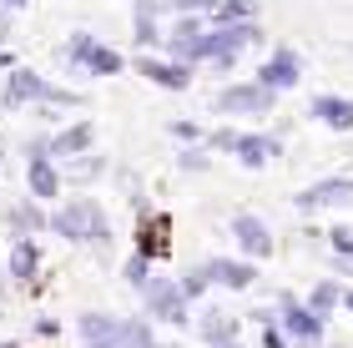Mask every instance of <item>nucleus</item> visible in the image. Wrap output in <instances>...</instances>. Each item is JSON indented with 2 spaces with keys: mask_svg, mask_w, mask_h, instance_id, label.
<instances>
[{
  "mask_svg": "<svg viewBox=\"0 0 353 348\" xmlns=\"http://www.w3.org/2000/svg\"><path fill=\"white\" fill-rule=\"evenodd\" d=\"M51 227L61 232V237H71V243H106V217H101V207L96 202H71V207H61L56 217H51Z\"/></svg>",
  "mask_w": 353,
  "mask_h": 348,
  "instance_id": "obj_1",
  "label": "nucleus"
},
{
  "mask_svg": "<svg viewBox=\"0 0 353 348\" xmlns=\"http://www.w3.org/2000/svg\"><path fill=\"white\" fill-rule=\"evenodd\" d=\"M21 101H61V106H76L81 96H76V91H56L51 81H41L36 71H10V81H6V106H21Z\"/></svg>",
  "mask_w": 353,
  "mask_h": 348,
  "instance_id": "obj_2",
  "label": "nucleus"
},
{
  "mask_svg": "<svg viewBox=\"0 0 353 348\" xmlns=\"http://www.w3.org/2000/svg\"><path fill=\"white\" fill-rule=\"evenodd\" d=\"M268 106H272V91L263 81H252V86H228L217 96V112H232V116H268Z\"/></svg>",
  "mask_w": 353,
  "mask_h": 348,
  "instance_id": "obj_3",
  "label": "nucleus"
},
{
  "mask_svg": "<svg viewBox=\"0 0 353 348\" xmlns=\"http://www.w3.org/2000/svg\"><path fill=\"white\" fill-rule=\"evenodd\" d=\"M71 56L81 61L86 71H96V76H117V71H121V56L106 51V45H91V36H76V41H71Z\"/></svg>",
  "mask_w": 353,
  "mask_h": 348,
  "instance_id": "obj_4",
  "label": "nucleus"
},
{
  "mask_svg": "<svg viewBox=\"0 0 353 348\" xmlns=\"http://www.w3.org/2000/svg\"><path fill=\"white\" fill-rule=\"evenodd\" d=\"M333 202H353V177H328L308 192H298V207H333Z\"/></svg>",
  "mask_w": 353,
  "mask_h": 348,
  "instance_id": "obj_5",
  "label": "nucleus"
},
{
  "mask_svg": "<svg viewBox=\"0 0 353 348\" xmlns=\"http://www.w3.org/2000/svg\"><path fill=\"white\" fill-rule=\"evenodd\" d=\"M232 232H237V243H243L248 258H268V252H272V237H268V227L258 223V217L237 212V217H232Z\"/></svg>",
  "mask_w": 353,
  "mask_h": 348,
  "instance_id": "obj_6",
  "label": "nucleus"
},
{
  "mask_svg": "<svg viewBox=\"0 0 353 348\" xmlns=\"http://www.w3.org/2000/svg\"><path fill=\"white\" fill-rule=\"evenodd\" d=\"M152 313L167 323H187V293L176 288V283H162V288H152Z\"/></svg>",
  "mask_w": 353,
  "mask_h": 348,
  "instance_id": "obj_7",
  "label": "nucleus"
},
{
  "mask_svg": "<svg viewBox=\"0 0 353 348\" xmlns=\"http://www.w3.org/2000/svg\"><path fill=\"white\" fill-rule=\"evenodd\" d=\"M258 81L268 86V91H283V86H298V56L293 51H278L268 61V66L258 71Z\"/></svg>",
  "mask_w": 353,
  "mask_h": 348,
  "instance_id": "obj_8",
  "label": "nucleus"
},
{
  "mask_svg": "<svg viewBox=\"0 0 353 348\" xmlns=\"http://www.w3.org/2000/svg\"><path fill=\"white\" fill-rule=\"evenodd\" d=\"M313 116L323 121V126L348 132V126H353V101H348V96H318V101H313Z\"/></svg>",
  "mask_w": 353,
  "mask_h": 348,
  "instance_id": "obj_9",
  "label": "nucleus"
},
{
  "mask_svg": "<svg viewBox=\"0 0 353 348\" xmlns=\"http://www.w3.org/2000/svg\"><path fill=\"white\" fill-rule=\"evenodd\" d=\"M137 71L141 76H152L157 86H167V91H182L192 81V71L187 66H167V61H137Z\"/></svg>",
  "mask_w": 353,
  "mask_h": 348,
  "instance_id": "obj_10",
  "label": "nucleus"
},
{
  "mask_svg": "<svg viewBox=\"0 0 353 348\" xmlns=\"http://www.w3.org/2000/svg\"><path fill=\"white\" fill-rule=\"evenodd\" d=\"M207 278H217V283H228V288H248L252 278V263H232V258H212L207 263Z\"/></svg>",
  "mask_w": 353,
  "mask_h": 348,
  "instance_id": "obj_11",
  "label": "nucleus"
},
{
  "mask_svg": "<svg viewBox=\"0 0 353 348\" xmlns=\"http://www.w3.org/2000/svg\"><path fill=\"white\" fill-rule=\"evenodd\" d=\"M288 334H293L298 343H318V334H323V318L298 303H288Z\"/></svg>",
  "mask_w": 353,
  "mask_h": 348,
  "instance_id": "obj_12",
  "label": "nucleus"
},
{
  "mask_svg": "<svg viewBox=\"0 0 353 348\" xmlns=\"http://www.w3.org/2000/svg\"><path fill=\"white\" fill-rule=\"evenodd\" d=\"M56 187H61L56 167L46 162L41 152H36V156H30V192H36V197H56Z\"/></svg>",
  "mask_w": 353,
  "mask_h": 348,
  "instance_id": "obj_13",
  "label": "nucleus"
},
{
  "mask_svg": "<svg viewBox=\"0 0 353 348\" xmlns=\"http://www.w3.org/2000/svg\"><path fill=\"white\" fill-rule=\"evenodd\" d=\"M237 156H243L248 167H263L268 156H278V141H268V136H243V141H237Z\"/></svg>",
  "mask_w": 353,
  "mask_h": 348,
  "instance_id": "obj_14",
  "label": "nucleus"
},
{
  "mask_svg": "<svg viewBox=\"0 0 353 348\" xmlns=\"http://www.w3.org/2000/svg\"><path fill=\"white\" fill-rule=\"evenodd\" d=\"M167 252V217H152L141 227V258H162Z\"/></svg>",
  "mask_w": 353,
  "mask_h": 348,
  "instance_id": "obj_15",
  "label": "nucleus"
},
{
  "mask_svg": "<svg viewBox=\"0 0 353 348\" xmlns=\"http://www.w3.org/2000/svg\"><path fill=\"white\" fill-rule=\"evenodd\" d=\"M132 21H137V41L152 45V41H157V0H137V15H132Z\"/></svg>",
  "mask_w": 353,
  "mask_h": 348,
  "instance_id": "obj_16",
  "label": "nucleus"
},
{
  "mask_svg": "<svg viewBox=\"0 0 353 348\" xmlns=\"http://www.w3.org/2000/svg\"><path fill=\"white\" fill-rule=\"evenodd\" d=\"M86 147H91V121H81V126H71V132L56 136V156H71V152H86Z\"/></svg>",
  "mask_w": 353,
  "mask_h": 348,
  "instance_id": "obj_17",
  "label": "nucleus"
},
{
  "mask_svg": "<svg viewBox=\"0 0 353 348\" xmlns=\"http://www.w3.org/2000/svg\"><path fill=\"white\" fill-rule=\"evenodd\" d=\"M217 25H252V0H222Z\"/></svg>",
  "mask_w": 353,
  "mask_h": 348,
  "instance_id": "obj_18",
  "label": "nucleus"
},
{
  "mask_svg": "<svg viewBox=\"0 0 353 348\" xmlns=\"http://www.w3.org/2000/svg\"><path fill=\"white\" fill-rule=\"evenodd\" d=\"M232 334H237V318H222V313H212V318H207V343H212V348L232 343Z\"/></svg>",
  "mask_w": 353,
  "mask_h": 348,
  "instance_id": "obj_19",
  "label": "nucleus"
},
{
  "mask_svg": "<svg viewBox=\"0 0 353 348\" xmlns=\"http://www.w3.org/2000/svg\"><path fill=\"white\" fill-rule=\"evenodd\" d=\"M10 273H15V278H30V273H36V247H30L26 237H21L15 252H10Z\"/></svg>",
  "mask_w": 353,
  "mask_h": 348,
  "instance_id": "obj_20",
  "label": "nucleus"
},
{
  "mask_svg": "<svg viewBox=\"0 0 353 348\" xmlns=\"http://www.w3.org/2000/svg\"><path fill=\"white\" fill-rule=\"evenodd\" d=\"M126 283H132V288H147V258H141V252L126 263Z\"/></svg>",
  "mask_w": 353,
  "mask_h": 348,
  "instance_id": "obj_21",
  "label": "nucleus"
},
{
  "mask_svg": "<svg viewBox=\"0 0 353 348\" xmlns=\"http://www.w3.org/2000/svg\"><path fill=\"white\" fill-rule=\"evenodd\" d=\"M207 283H212V278H207V267H197V273H187V283H182V293H187V298H197V293L207 288Z\"/></svg>",
  "mask_w": 353,
  "mask_h": 348,
  "instance_id": "obj_22",
  "label": "nucleus"
},
{
  "mask_svg": "<svg viewBox=\"0 0 353 348\" xmlns=\"http://www.w3.org/2000/svg\"><path fill=\"white\" fill-rule=\"evenodd\" d=\"M162 6H172V10H217L222 0H162Z\"/></svg>",
  "mask_w": 353,
  "mask_h": 348,
  "instance_id": "obj_23",
  "label": "nucleus"
},
{
  "mask_svg": "<svg viewBox=\"0 0 353 348\" xmlns=\"http://www.w3.org/2000/svg\"><path fill=\"white\" fill-rule=\"evenodd\" d=\"M333 303H339V288H328V283H323V288L313 293V308H318V313H328Z\"/></svg>",
  "mask_w": 353,
  "mask_h": 348,
  "instance_id": "obj_24",
  "label": "nucleus"
},
{
  "mask_svg": "<svg viewBox=\"0 0 353 348\" xmlns=\"http://www.w3.org/2000/svg\"><path fill=\"white\" fill-rule=\"evenodd\" d=\"M237 141H243L237 132H217V136H212V147H228V152H237Z\"/></svg>",
  "mask_w": 353,
  "mask_h": 348,
  "instance_id": "obj_25",
  "label": "nucleus"
},
{
  "mask_svg": "<svg viewBox=\"0 0 353 348\" xmlns=\"http://www.w3.org/2000/svg\"><path fill=\"white\" fill-rule=\"evenodd\" d=\"M333 247H339V252H353V232H333Z\"/></svg>",
  "mask_w": 353,
  "mask_h": 348,
  "instance_id": "obj_26",
  "label": "nucleus"
},
{
  "mask_svg": "<svg viewBox=\"0 0 353 348\" xmlns=\"http://www.w3.org/2000/svg\"><path fill=\"white\" fill-rule=\"evenodd\" d=\"M6 6H26V0H6Z\"/></svg>",
  "mask_w": 353,
  "mask_h": 348,
  "instance_id": "obj_27",
  "label": "nucleus"
},
{
  "mask_svg": "<svg viewBox=\"0 0 353 348\" xmlns=\"http://www.w3.org/2000/svg\"><path fill=\"white\" fill-rule=\"evenodd\" d=\"M222 348H237V343H222Z\"/></svg>",
  "mask_w": 353,
  "mask_h": 348,
  "instance_id": "obj_28",
  "label": "nucleus"
},
{
  "mask_svg": "<svg viewBox=\"0 0 353 348\" xmlns=\"http://www.w3.org/2000/svg\"><path fill=\"white\" fill-rule=\"evenodd\" d=\"M348 308H353V293H348Z\"/></svg>",
  "mask_w": 353,
  "mask_h": 348,
  "instance_id": "obj_29",
  "label": "nucleus"
},
{
  "mask_svg": "<svg viewBox=\"0 0 353 348\" xmlns=\"http://www.w3.org/2000/svg\"><path fill=\"white\" fill-rule=\"evenodd\" d=\"M0 348H10V343H0Z\"/></svg>",
  "mask_w": 353,
  "mask_h": 348,
  "instance_id": "obj_30",
  "label": "nucleus"
}]
</instances>
